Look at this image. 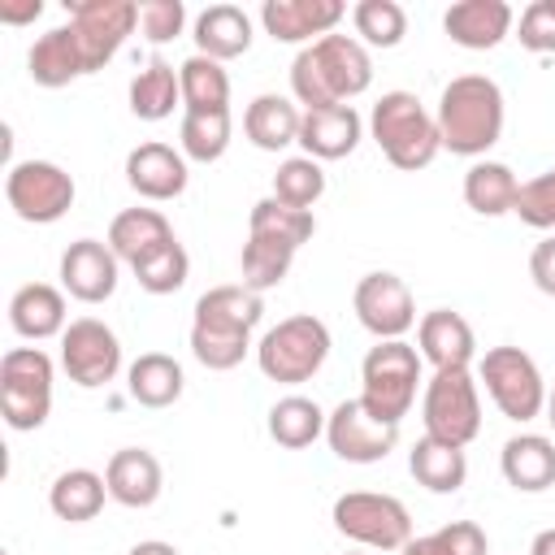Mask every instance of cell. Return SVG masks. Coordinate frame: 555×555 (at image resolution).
<instances>
[{"label":"cell","instance_id":"cell-1","mask_svg":"<svg viewBox=\"0 0 555 555\" xmlns=\"http://www.w3.org/2000/svg\"><path fill=\"white\" fill-rule=\"evenodd\" d=\"M264 317V299L251 286H212L195 299V321H191V356L212 369L225 373L234 364H243V356L251 351V330Z\"/></svg>","mask_w":555,"mask_h":555},{"label":"cell","instance_id":"cell-2","mask_svg":"<svg viewBox=\"0 0 555 555\" xmlns=\"http://www.w3.org/2000/svg\"><path fill=\"white\" fill-rule=\"evenodd\" d=\"M369 82H373V61L356 35H321L308 48H299V56L291 61V91L308 108L347 104L364 95Z\"/></svg>","mask_w":555,"mask_h":555},{"label":"cell","instance_id":"cell-3","mask_svg":"<svg viewBox=\"0 0 555 555\" xmlns=\"http://www.w3.org/2000/svg\"><path fill=\"white\" fill-rule=\"evenodd\" d=\"M438 139L451 156H486L503 134V91L486 74H460L438 95Z\"/></svg>","mask_w":555,"mask_h":555},{"label":"cell","instance_id":"cell-4","mask_svg":"<svg viewBox=\"0 0 555 555\" xmlns=\"http://www.w3.org/2000/svg\"><path fill=\"white\" fill-rule=\"evenodd\" d=\"M369 130H373V143L382 147V156L408 173L425 169L442 147L434 113L412 91H386L369 113Z\"/></svg>","mask_w":555,"mask_h":555},{"label":"cell","instance_id":"cell-5","mask_svg":"<svg viewBox=\"0 0 555 555\" xmlns=\"http://www.w3.org/2000/svg\"><path fill=\"white\" fill-rule=\"evenodd\" d=\"M360 382H364L360 403H364L373 416L399 425V421L412 412V403H416L421 351H416L412 343H403V338H386V343L369 347V356H364V364H360Z\"/></svg>","mask_w":555,"mask_h":555},{"label":"cell","instance_id":"cell-6","mask_svg":"<svg viewBox=\"0 0 555 555\" xmlns=\"http://www.w3.org/2000/svg\"><path fill=\"white\" fill-rule=\"evenodd\" d=\"M330 356V330L321 317L312 312H295L286 321H278L260 343H256V364L269 382H282V386H299L308 377L321 373Z\"/></svg>","mask_w":555,"mask_h":555},{"label":"cell","instance_id":"cell-7","mask_svg":"<svg viewBox=\"0 0 555 555\" xmlns=\"http://www.w3.org/2000/svg\"><path fill=\"white\" fill-rule=\"evenodd\" d=\"M421 421L429 438L468 447L481 434V395L468 369H434L421 399Z\"/></svg>","mask_w":555,"mask_h":555},{"label":"cell","instance_id":"cell-8","mask_svg":"<svg viewBox=\"0 0 555 555\" xmlns=\"http://www.w3.org/2000/svg\"><path fill=\"white\" fill-rule=\"evenodd\" d=\"M477 377H481L490 403L507 421H520L525 425V421H533L546 408V382H542L533 356L520 351V347H507V343L503 347H490L481 356V364H477Z\"/></svg>","mask_w":555,"mask_h":555},{"label":"cell","instance_id":"cell-9","mask_svg":"<svg viewBox=\"0 0 555 555\" xmlns=\"http://www.w3.org/2000/svg\"><path fill=\"white\" fill-rule=\"evenodd\" d=\"M0 412L9 429H39L52 412V360L39 347H13L0 360Z\"/></svg>","mask_w":555,"mask_h":555},{"label":"cell","instance_id":"cell-10","mask_svg":"<svg viewBox=\"0 0 555 555\" xmlns=\"http://www.w3.org/2000/svg\"><path fill=\"white\" fill-rule=\"evenodd\" d=\"M334 529L369 551H403L412 542V516L395 494L347 490L334 499Z\"/></svg>","mask_w":555,"mask_h":555},{"label":"cell","instance_id":"cell-11","mask_svg":"<svg viewBox=\"0 0 555 555\" xmlns=\"http://www.w3.org/2000/svg\"><path fill=\"white\" fill-rule=\"evenodd\" d=\"M9 208L30 225H52L74 208V178L52 160H17L4 173Z\"/></svg>","mask_w":555,"mask_h":555},{"label":"cell","instance_id":"cell-12","mask_svg":"<svg viewBox=\"0 0 555 555\" xmlns=\"http://www.w3.org/2000/svg\"><path fill=\"white\" fill-rule=\"evenodd\" d=\"M139 26V4L130 0H69V30L82 48V61H87V74L104 69L126 35H134Z\"/></svg>","mask_w":555,"mask_h":555},{"label":"cell","instance_id":"cell-13","mask_svg":"<svg viewBox=\"0 0 555 555\" xmlns=\"http://www.w3.org/2000/svg\"><path fill=\"white\" fill-rule=\"evenodd\" d=\"M325 442L347 464H377L399 447V425L373 416L360 399H343L325 416Z\"/></svg>","mask_w":555,"mask_h":555},{"label":"cell","instance_id":"cell-14","mask_svg":"<svg viewBox=\"0 0 555 555\" xmlns=\"http://www.w3.org/2000/svg\"><path fill=\"white\" fill-rule=\"evenodd\" d=\"M61 369L82 390L108 386L117 377V369H121V343H117V334L104 321H95V317L69 321V330L61 334Z\"/></svg>","mask_w":555,"mask_h":555},{"label":"cell","instance_id":"cell-15","mask_svg":"<svg viewBox=\"0 0 555 555\" xmlns=\"http://www.w3.org/2000/svg\"><path fill=\"white\" fill-rule=\"evenodd\" d=\"M351 308L360 317V325L386 343V338H403L412 325H416V304H412V291L399 273H364L356 282V295H351Z\"/></svg>","mask_w":555,"mask_h":555},{"label":"cell","instance_id":"cell-16","mask_svg":"<svg viewBox=\"0 0 555 555\" xmlns=\"http://www.w3.org/2000/svg\"><path fill=\"white\" fill-rule=\"evenodd\" d=\"M117 256L108 243L100 238H78L65 247L61 256V286L78 299V304H104L117 291Z\"/></svg>","mask_w":555,"mask_h":555},{"label":"cell","instance_id":"cell-17","mask_svg":"<svg viewBox=\"0 0 555 555\" xmlns=\"http://www.w3.org/2000/svg\"><path fill=\"white\" fill-rule=\"evenodd\" d=\"M343 4L338 0H264L260 4V22L278 43H312V35H334V26L343 22Z\"/></svg>","mask_w":555,"mask_h":555},{"label":"cell","instance_id":"cell-18","mask_svg":"<svg viewBox=\"0 0 555 555\" xmlns=\"http://www.w3.org/2000/svg\"><path fill=\"white\" fill-rule=\"evenodd\" d=\"M186 156L173 152L169 143H139L130 156H126V182L134 195L143 199H178L186 191Z\"/></svg>","mask_w":555,"mask_h":555},{"label":"cell","instance_id":"cell-19","mask_svg":"<svg viewBox=\"0 0 555 555\" xmlns=\"http://www.w3.org/2000/svg\"><path fill=\"white\" fill-rule=\"evenodd\" d=\"M364 134V121L351 104H325V108H304L299 126V147L312 160H343L356 152Z\"/></svg>","mask_w":555,"mask_h":555},{"label":"cell","instance_id":"cell-20","mask_svg":"<svg viewBox=\"0 0 555 555\" xmlns=\"http://www.w3.org/2000/svg\"><path fill=\"white\" fill-rule=\"evenodd\" d=\"M442 30L451 35V43L468 52L499 48L512 30V4L507 0H455L442 13Z\"/></svg>","mask_w":555,"mask_h":555},{"label":"cell","instance_id":"cell-21","mask_svg":"<svg viewBox=\"0 0 555 555\" xmlns=\"http://www.w3.org/2000/svg\"><path fill=\"white\" fill-rule=\"evenodd\" d=\"M104 481H108V499L121 503V507H152L160 499V486H165V473H160V460L143 447H121L108 455L104 464Z\"/></svg>","mask_w":555,"mask_h":555},{"label":"cell","instance_id":"cell-22","mask_svg":"<svg viewBox=\"0 0 555 555\" xmlns=\"http://www.w3.org/2000/svg\"><path fill=\"white\" fill-rule=\"evenodd\" d=\"M416 347H421V360H429L434 369H468L473 351H477V338H473V325L460 312L434 308L416 321Z\"/></svg>","mask_w":555,"mask_h":555},{"label":"cell","instance_id":"cell-23","mask_svg":"<svg viewBox=\"0 0 555 555\" xmlns=\"http://www.w3.org/2000/svg\"><path fill=\"white\" fill-rule=\"evenodd\" d=\"M499 468L507 477L512 490L520 494H538L555 486V442L542 434H516L503 442L499 451Z\"/></svg>","mask_w":555,"mask_h":555},{"label":"cell","instance_id":"cell-24","mask_svg":"<svg viewBox=\"0 0 555 555\" xmlns=\"http://www.w3.org/2000/svg\"><path fill=\"white\" fill-rule=\"evenodd\" d=\"M9 325L22 338H30V343H43V338L65 334L69 330L65 325V295L56 286H48V282L17 286L13 299H9Z\"/></svg>","mask_w":555,"mask_h":555},{"label":"cell","instance_id":"cell-25","mask_svg":"<svg viewBox=\"0 0 555 555\" xmlns=\"http://www.w3.org/2000/svg\"><path fill=\"white\" fill-rule=\"evenodd\" d=\"M26 69H30V78H35L39 87H69L74 78L87 74V61H82V48H78L69 22L43 30V35L30 43V52H26Z\"/></svg>","mask_w":555,"mask_h":555},{"label":"cell","instance_id":"cell-26","mask_svg":"<svg viewBox=\"0 0 555 555\" xmlns=\"http://www.w3.org/2000/svg\"><path fill=\"white\" fill-rule=\"evenodd\" d=\"M165 243H173V225L165 221V212L156 208H126L113 217L108 225V247L117 260H126L130 269L139 260H147L152 251H160Z\"/></svg>","mask_w":555,"mask_h":555},{"label":"cell","instance_id":"cell-27","mask_svg":"<svg viewBox=\"0 0 555 555\" xmlns=\"http://www.w3.org/2000/svg\"><path fill=\"white\" fill-rule=\"evenodd\" d=\"M195 48L212 61H234L251 48V17L238 4H208L195 17Z\"/></svg>","mask_w":555,"mask_h":555},{"label":"cell","instance_id":"cell-28","mask_svg":"<svg viewBox=\"0 0 555 555\" xmlns=\"http://www.w3.org/2000/svg\"><path fill=\"white\" fill-rule=\"evenodd\" d=\"M299 126H304V113L286 95H273V91L256 95L243 113V130L260 152H282L299 143Z\"/></svg>","mask_w":555,"mask_h":555},{"label":"cell","instance_id":"cell-29","mask_svg":"<svg viewBox=\"0 0 555 555\" xmlns=\"http://www.w3.org/2000/svg\"><path fill=\"white\" fill-rule=\"evenodd\" d=\"M182 386H186L182 364L173 356H165V351H143L126 369V390H130V399L139 408H169V403L182 399Z\"/></svg>","mask_w":555,"mask_h":555},{"label":"cell","instance_id":"cell-30","mask_svg":"<svg viewBox=\"0 0 555 555\" xmlns=\"http://www.w3.org/2000/svg\"><path fill=\"white\" fill-rule=\"evenodd\" d=\"M408 468L416 477V486H425L429 494H455L468 477V460L464 447H451L442 438H416V447L408 451Z\"/></svg>","mask_w":555,"mask_h":555},{"label":"cell","instance_id":"cell-31","mask_svg":"<svg viewBox=\"0 0 555 555\" xmlns=\"http://www.w3.org/2000/svg\"><path fill=\"white\" fill-rule=\"evenodd\" d=\"M108 499V481L91 468H65L52 486H48V507L56 520H69V525H82V520H95L100 507Z\"/></svg>","mask_w":555,"mask_h":555},{"label":"cell","instance_id":"cell-32","mask_svg":"<svg viewBox=\"0 0 555 555\" xmlns=\"http://www.w3.org/2000/svg\"><path fill=\"white\" fill-rule=\"evenodd\" d=\"M182 104V82L178 69L160 56H152L134 78H130V113L139 121H165Z\"/></svg>","mask_w":555,"mask_h":555},{"label":"cell","instance_id":"cell-33","mask_svg":"<svg viewBox=\"0 0 555 555\" xmlns=\"http://www.w3.org/2000/svg\"><path fill=\"white\" fill-rule=\"evenodd\" d=\"M516 173L503 165V160H477L468 165L464 173V204L477 212V217H503L516 208Z\"/></svg>","mask_w":555,"mask_h":555},{"label":"cell","instance_id":"cell-34","mask_svg":"<svg viewBox=\"0 0 555 555\" xmlns=\"http://www.w3.org/2000/svg\"><path fill=\"white\" fill-rule=\"evenodd\" d=\"M178 82H182V108L186 113L230 108V74L221 69V61L195 52V56H186L178 65Z\"/></svg>","mask_w":555,"mask_h":555},{"label":"cell","instance_id":"cell-35","mask_svg":"<svg viewBox=\"0 0 555 555\" xmlns=\"http://www.w3.org/2000/svg\"><path fill=\"white\" fill-rule=\"evenodd\" d=\"M325 434V412L317 408V399H304V395H286L269 408V438L286 451H299V447H312L317 438Z\"/></svg>","mask_w":555,"mask_h":555},{"label":"cell","instance_id":"cell-36","mask_svg":"<svg viewBox=\"0 0 555 555\" xmlns=\"http://www.w3.org/2000/svg\"><path fill=\"white\" fill-rule=\"evenodd\" d=\"M178 143H182V156L186 160H199V165L221 160L225 147H230V108H217V113H182Z\"/></svg>","mask_w":555,"mask_h":555},{"label":"cell","instance_id":"cell-37","mask_svg":"<svg viewBox=\"0 0 555 555\" xmlns=\"http://www.w3.org/2000/svg\"><path fill=\"white\" fill-rule=\"evenodd\" d=\"M312 230H317L312 212L291 208V204H282V199H273V195L260 199V204H251V217H247V234H264V238L291 243L295 251L312 238Z\"/></svg>","mask_w":555,"mask_h":555},{"label":"cell","instance_id":"cell-38","mask_svg":"<svg viewBox=\"0 0 555 555\" xmlns=\"http://www.w3.org/2000/svg\"><path fill=\"white\" fill-rule=\"evenodd\" d=\"M291 260H295L291 243H278V238H264V234H247V243H243V286L273 291L291 273Z\"/></svg>","mask_w":555,"mask_h":555},{"label":"cell","instance_id":"cell-39","mask_svg":"<svg viewBox=\"0 0 555 555\" xmlns=\"http://www.w3.org/2000/svg\"><path fill=\"white\" fill-rule=\"evenodd\" d=\"M321 195H325V169H321V160H312V156H291V160L278 165V173H273V199L312 212V204H317Z\"/></svg>","mask_w":555,"mask_h":555},{"label":"cell","instance_id":"cell-40","mask_svg":"<svg viewBox=\"0 0 555 555\" xmlns=\"http://www.w3.org/2000/svg\"><path fill=\"white\" fill-rule=\"evenodd\" d=\"M351 26H356L360 43H369V48H395L408 35V13L395 0H360L351 9Z\"/></svg>","mask_w":555,"mask_h":555},{"label":"cell","instance_id":"cell-41","mask_svg":"<svg viewBox=\"0 0 555 555\" xmlns=\"http://www.w3.org/2000/svg\"><path fill=\"white\" fill-rule=\"evenodd\" d=\"M186 273H191V256H186V247H182L178 238L134 264V282H139L147 295H173V291L186 282Z\"/></svg>","mask_w":555,"mask_h":555},{"label":"cell","instance_id":"cell-42","mask_svg":"<svg viewBox=\"0 0 555 555\" xmlns=\"http://www.w3.org/2000/svg\"><path fill=\"white\" fill-rule=\"evenodd\" d=\"M512 212H516L525 225H533V230H555V169H546V173L520 182Z\"/></svg>","mask_w":555,"mask_h":555},{"label":"cell","instance_id":"cell-43","mask_svg":"<svg viewBox=\"0 0 555 555\" xmlns=\"http://www.w3.org/2000/svg\"><path fill=\"white\" fill-rule=\"evenodd\" d=\"M182 26H186V4L182 0H143L139 4V35L147 43L160 48V43L178 39Z\"/></svg>","mask_w":555,"mask_h":555},{"label":"cell","instance_id":"cell-44","mask_svg":"<svg viewBox=\"0 0 555 555\" xmlns=\"http://www.w3.org/2000/svg\"><path fill=\"white\" fill-rule=\"evenodd\" d=\"M429 546H434V555H490L486 529L473 525V520H451V525H442L438 533H429Z\"/></svg>","mask_w":555,"mask_h":555},{"label":"cell","instance_id":"cell-45","mask_svg":"<svg viewBox=\"0 0 555 555\" xmlns=\"http://www.w3.org/2000/svg\"><path fill=\"white\" fill-rule=\"evenodd\" d=\"M516 39H520V48H529V52H555V0H533V4H525Z\"/></svg>","mask_w":555,"mask_h":555},{"label":"cell","instance_id":"cell-46","mask_svg":"<svg viewBox=\"0 0 555 555\" xmlns=\"http://www.w3.org/2000/svg\"><path fill=\"white\" fill-rule=\"evenodd\" d=\"M529 278H533V286H538L542 295L555 299V234H546V238L529 251Z\"/></svg>","mask_w":555,"mask_h":555},{"label":"cell","instance_id":"cell-47","mask_svg":"<svg viewBox=\"0 0 555 555\" xmlns=\"http://www.w3.org/2000/svg\"><path fill=\"white\" fill-rule=\"evenodd\" d=\"M39 13H43V4H39V0H26V4H0V22H9V26L35 22Z\"/></svg>","mask_w":555,"mask_h":555},{"label":"cell","instance_id":"cell-48","mask_svg":"<svg viewBox=\"0 0 555 555\" xmlns=\"http://www.w3.org/2000/svg\"><path fill=\"white\" fill-rule=\"evenodd\" d=\"M126 555H178L173 542H160V538H147V542H134Z\"/></svg>","mask_w":555,"mask_h":555},{"label":"cell","instance_id":"cell-49","mask_svg":"<svg viewBox=\"0 0 555 555\" xmlns=\"http://www.w3.org/2000/svg\"><path fill=\"white\" fill-rule=\"evenodd\" d=\"M529 555H555V529H542L529 546Z\"/></svg>","mask_w":555,"mask_h":555},{"label":"cell","instance_id":"cell-50","mask_svg":"<svg viewBox=\"0 0 555 555\" xmlns=\"http://www.w3.org/2000/svg\"><path fill=\"white\" fill-rule=\"evenodd\" d=\"M399 555H434V546H429V538H412V542H408Z\"/></svg>","mask_w":555,"mask_h":555},{"label":"cell","instance_id":"cell-51","mask_svg":"<svg viewBox=\"0 0 555 555\" xmlns=\"http://www.w3.org/2000/svg\"><path fill=\"white\" fill-rule=\"evenodd\" d=\"M546 421H551V429H555V390H546Z\"/></svg>","mask_w":555,"mask_h":555},{"label":"cell","instance_id":"cell-52","mask_svg":"<svg viewBox=\"0 0 555 555\" xmlns=\"http://www.w3.org/2000/svg\"><path fill=\"white\" fill-rule=\"evenodd\" d=\"M347 555H364V551H347Z\"/></svg>","mask_w":555,"mask_h":555}]
</instances>
